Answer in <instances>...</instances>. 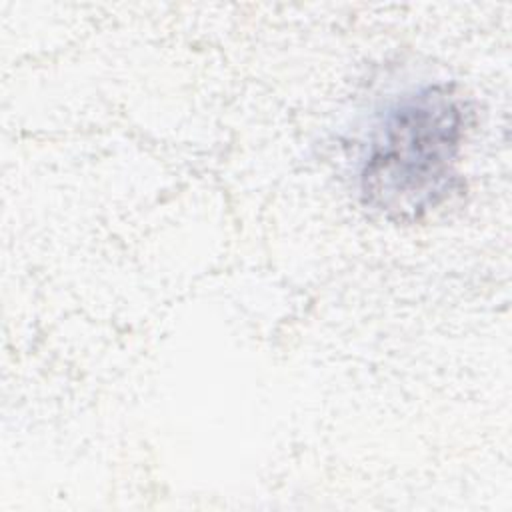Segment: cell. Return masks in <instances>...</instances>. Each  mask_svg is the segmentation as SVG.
Instances as JSON below:
<instances>
[{"mask_svg":"<svg viewBox=\"0 0 512 512\" xmlns=\"http://www.w3.org/2000/svg\"><path fill=\"white\" fill-rule=\"evenodd\" d=\"M470 108L454 86H426L394 104L360 170L362 202L392 222H414L458 184Z\"/></svg>","mask_w":512,"mask_h":512,"instance_id":"6da1fadb","label":"cell"}]
</instances>
